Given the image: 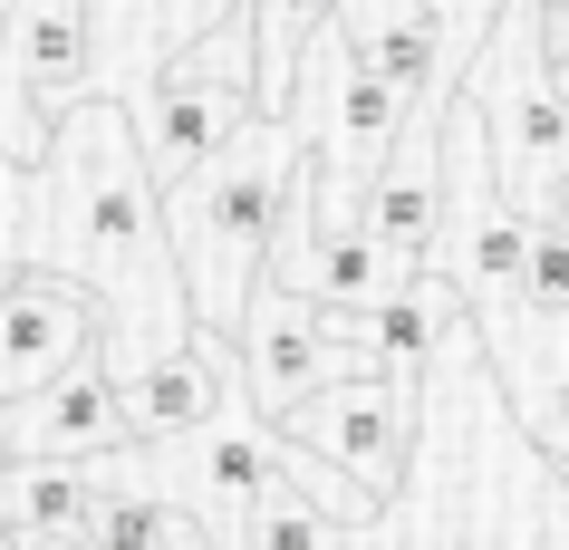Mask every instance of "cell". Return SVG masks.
<instances>
[{"instance_id": "6da1fadb", "label": "cell", "mask_w": 569, "mask_h": 550, "mask_svg": "<svg viewBox=\"0 0 569 550\" xmlns=\"http://www.w3.org/2000/svg\"><path fill=\"white\" fill-rule=\"evenodd\" d=\"M300 174H309V136L290 117H251L203 174H183L164 193V242L183 261V290H193L203 329L251 309V290H261L251 271H270V242H280V213H290Z\"/></svg>"}, {"instance_id": "7a4b0ae2", "label": "cell", "mask_w": 569, "mask_h": 550, "mask_svg": "<svg viewBox=\"0 0 569 550\" xmlns=\"http://www.w3.org/2000/svg\"><path fill=\"white\" fill-rule=\"evenodd\" d=\"M531 222L511 203L502 183V154H492V126H482L473 97H453V126H445V280L463 290V300L482 309V319H531Z\"/></svg>"}, {"instance_id": "3957f363", "label": "cell", "mask_w": 569, "mask_h": 550, "mask_svg": "<svg viewBox=\"0 0 569 550\" xmlns=\"http://www.w3.org/2000/svg\"><path fill=\"white\" fill-rule=\"evenodd\" d=\"M482 78V126H492V154H502L511 203L531 213V174L569 183V97L550 78V49H540V0H502L492 20V59L473 68Z\"/></svg>"}, {"instance_id": "277c9868", "label": "cell", "mask_w": 569, "mask_h": 550, "mask_svg": "<svg viewBox=\"0 0 569 550\" xmlns=\"http://www.w3.org/2000/svg\"><path fill=\"white\" fill-rule=\"evenodd\" d=\"M416 117H425V107H416V97H396L387 78L358 59V39H348V30H329L319 49H309L290 126H300L309 146H319V174L367 183L396 146H406V126H416Z\"/></svg>"}, {"instance_id": "5b68a950", "label": "cell", "mask_w": 569, "mask_h": 550, "mask_svg": "<svg viewBox=\"0 0 569 550\" xmlns=\"http://www.w3.org/2000/svg\"><path fill=\"white\" fill-rule=\"evenodd\" d=\"M377 367H387L377 348L338 338L329 309L290 300L280 280H261L251 309H241V387H251V406H261V426L300 416L309 397H329V387H348V377H377Z\"/></svg>"}, {"instance_id": "8992f818", "label": "cell", "mask_w": 569, "mask_h": 550, "mask_svg": "<svg viewBox=\"0 0 569 550\" xmlns=\"http://www.w3.org/2000/svg\"><path fill=\"white\" fill-rule=\"evenodd\" d=\"M280 434H290L300 454L338 463L367 502H387V492L406 483V444H416V377H396V367L348 377L329 397H309L300 416H280Z\"/></svg>"}, {"instance_id": "52a82bcc", "label": "cell", "mask_w": 569, "mask_h": 550, "mask_svg": "<svg viewBox=\"0 0 569 550\" xmlns=\"http://www.w3.org/2000/svg\"><path fill=\"white\" fill-rule=\"evenodd\" d=\"M97 329H107V300L68 271H10V300H0V406L59 387L78 358H97Z\"/></svg>"}, {"instance_id": "ba28073f", "label": "cell", "mask_w": 569, "mask_h": 550, "mask_svg": "<svg viewBox=\"0 0 569 550\" xmlns=\"http://www.w3.org/2000/svg\"><path fill=\"white\" fill-rule=\"evenodd\" d=\"M0 444L20 463H107V454L136 444V406H126V387H117L107 358H78L59 387L0 406Z\"/></svg>"}, {"instance_id": "9c48e42d", "label": "cell", "mask_w": 569, "mask_h": 550, "mask_svg": "<svg viewBox=\"0 0 569 550\" xmlns=\"http://www.w3.org/2000/svg\"><path fill=\"white\" fill-rule=\"evenodd\" d=\"M445 126H453V88L425 97V117L406 126V146H396L387 164L367 174V193H358L367 232L387 251H406V261H425L435 232H445Z\"/></svg>"}, {"instance_id": "30bf717a", "label": "cell", "mask_w": 569, "mask_h": 550, "mask_svg": "<svg viewBox=\"0 0 569 550\" xmlns=\"http://www.w3.org/2000/svg\"><path fill=\"white\" fill-rule=\"evenodd\" d=\"M126 406H136V444H183V434H212L241 397H232L222 348H212V338H193V348H164V358L126 387Z\"/></svg>"}, {"instance_id": "8fae6325", "label": "cell", "mask_w": 569, "mask_h": 550, "mask_svg": "<svg viewBox=\"0 0 569 550\" xmlns=\"http://www.w3.org/2000/svg\"><path fill=\"white\" fill-rule=\"evenodd\" d=\"M300 463L309 454L280 426H251V416L232 406V416L203 434V502H212V512H232V521H251V512H270L280 492H309Z\"/></svg>"}, {"instance_id": "7c38bea8", "label": "cell", "mask_w": 569, "mask_h": 550, "mask_svg": "<svg viewBox=\"0 0 569 550\" xmlns=\"http://www.w3.org/2000/svg\"><path fill=\"white\" fill-rule=\"evenodd\" d=\"M107 492L88 483V463H10L0 483V531L10 541H59V550H88Z\"/></svg>"}, {"instance_id": "4fadbf2b", "label": "cell", "mask_w": 569, "mask_h": 550, "mask_svg": "<svg viewBox=\"0 0 569 550\" xmlns=\"http://www.w3.org/2000/svg\"><path fill=\"white\" fill-rule=\"evenodd\" d=\"M453 309H463V290H453L445 271H425L406 300L367 309V319H329V329H338V338H358V348H377L396 377H425V358H435V348L453 338Z\"/></svg>"}, {"instance_id": "5bb4252c", "label": "cell", "mask_w": 569, "mask_h": 550, "mask_svg": "<svg viewBox=\"0 0 569 550\" xmlns=\"http://www.w3.org/2000/svg\"><path fill=\"white\" fill-rule=\"evenodd\" d=\"M174 531H183V512H164L154 492H107L88 550H174Z\"/></svg>"}, {"instance_id": "9a60e30c", "label": "cell", "mask_w": 569, "mask_h": 550, "mask_svg": "<svg viewBox=\"0 0 569 550\" xmlns=\"http://www.w3.org/2000/svg\"><path fill=\"white\" fill-rule=\"evenodd\" d=\"M531 319L540 329H569V213L531 222Z\"/></svg>"}, {"instance_id": "2e32d148", "label": "cell", "mask_w": 569, "mask_h": 550, "mask_svg": "<svg viewBox=\"0 0 569 550\" xmlns=\"http://www.w3.org/2000/svg\"><path fill=\"white\" fill-rule=\"evenodd\" d=\"M338 541V521L309 502V492H280L270 512H251L241 521V550H329Z\"/></svg>"}, {"instance_id": "e0dca14e", "label": "cell", "mask_w": 569, "mask_h": 550, "mask_svg": "<svg viewBox=\"0 0 569 550\" xmlns=\"http://www.w3.org/2000/svg\"><path fill=\"white\" fill-rule=\"evenodd\" d=\"M406 10H416V0H338V30H348V39H377V30H396Z\"/></svg>"}, {"instance_id": "ac0fdd59", "label": "cell", "mask_w": 569, "mask_h": 550, "mask_svg": "<svg viewBox=\"0 0 569 550\" xmlns=\"http://www.w3.org/2000/svg\"><path fill=\"white\" fill-rule=\"evenodd\" d=\"M540 49H550V78L569 97V0H540Z\"/></svg>"}, {"instance_id": "d6986e66", "label": "cell", "mask_w": 569, "mask_h": 550, "mask_svg": "<svg viewBox=\"0 0 569 550\" xmlns=\"http://www.w3.org/2000/svg\"><path fill=\"white\" fill-rule=\"evenodd\" d=\"M174 550H232V541H222V531H203V521H183V531H174Z\"/></svg>"}, {"instance_id": "ffe728a7", "label": "cell", "mask_w": 569, "mask_h": 550, "mask_svg": "<svg viewBox=\"0 0 569 550\" xmlns=\"http://www.w3.org/2000/svg\"><path fill=\"white\" fill-rule=\"evenodd\" d=\"M10 463H20V454H10V444H0V483H10Z\"/></svg>"}, {"instance_id": "44dd1931", "label": "cell", "mask_w": 569, "mask_h": 550, "mask_svg": "<svg viewBox=\"0 0 569 550\" xmlns=\"http://www.w3.org/2000/svg\"><path fill=\"white\" fill-rule=\"evenodd\" d=\"M0 550H20V541H10V531H0Z\"/></svg>"}, {"instance_id": "7402d4cb", "label": "cell", "mask_w": 569, "mask_h": 550, "mask_svg": "<svg viewBox=\"0 0 569 550\" xmlns=\"http://www.w3.org/2000/svg\"><path fill=\"white\" fill-rule=\"evenodd\" d=\"M560 473H569V454H560Z\"/></svg>"}]
</instances>
